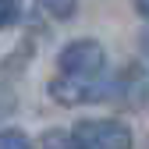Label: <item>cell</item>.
<instances>
[{
	"label": "cell",
	"instance_id": "6da1fadb",
	"mask_svg": "<svg viewBox=\"0 0 149 149\" xmlns=\"http://www.w3.org/2000/svg\"><path fill=\"white\" fill-rule=\"evenodd\" d=\"M50 100L61 107H85V103H110L114 92V74H100V78H78V74H57L50 85Z\"/></svg>",
	"mask_w": 149,
	"mask_h": 149
},
{
	"label": "cell",
	"instance_id": "7a4b0ae2",
	"mask_svg": "<svg viewBox=\"0 0 149 149\" xmlns=\"http://www.w3.org/2000/svg\"><path fill=\"white\" fill-rule=\"evenodd\" d=\"M78 149H132V128L117 117H82L71 128Z\"/></svg>",
	"mask_w": 149,
	"mask_h": 149
},
{
	"label": "cell",
	"instance_id": "3957f363",
	"mask_svg": "<svg viewBox=\"0 0 149 149\" xmlns=\"http://www.w3.org/2000/svg\"><path fill=\"white\" fill-rule=\"evenodd\" d=\"M57 71L61 74H78V78H100L107 74V50L100 39H71L57 53Z\"/></svg>",
	"mask_w": 149,
	"mask_h": 149
},
{
	"label": "cell",
	"instance_id": "277c9868",
	"mask_svg": "<svg viewBox=\"0 0 149 149\" xmlns=\"http://www.w3.org/2000/svg\"><path fill=\"white\" fill-rule=\"evenodd\" d=\"M149 100V78L146 71L139 68H124L121 74H114V92H110V103H121V107H146Z\"/></svg>",
	"mask_w": 149,
	"mask_h": 149
},
{
	"label": "cell",
	"instance_id": "5b68a950",
	"mask_svg": "<svg viewBox=\"0 0 149 149\" xmlns=\"http://www.w3.org/2000/svg\"><path fill=\"white\" fill-rule=\"evenodd\" d=\"M39 7L57 22H71L74 11H78V0H39Z\"/></svg>",
	"mask_w": 149,
	"mask_h": 149
},
{
	"label": "cell",
	"instance_id": "8992f818",
	"mask_svg": "<svg viewBox=\"0 0 149 149\" xmlns=\"http://www.w3.org/2000/svg\"><path fill=\"white\" fill-rule=\"evenodd\" d=\"M0 149H32V142H29L25 132H18V128H4V132H0Z\"/></svg>",
	"mask_w": 149,
	"mask_h": 149
},
{
	"label": "cell",
	"instance_id": "52a82bcc",
	"mask_svg": "<svg viewBox=\"0 0 149 149\" xmlns=\"http://www.w3.org/2000/svg\"><path fill=\"white\" fill-rule=\"evenodd\" d=\"M22 18V0H0V32Z\"/></svg>",
	"mask_w": 149,
	"mask_h": 149
},
{
	"label": "cell",
	"instance_id": "ba28073f",
	"mask_svg": "<svg viewBox=\"0 0 149 149\" xmlns=\"http://www.w3.org/2000/svg\"><path fill=\"white\" fill-rule=\"evenodd\" d=\"M135 11H139V18L149 25V0H135Z\"/></svg>",
	"mask_w": 149,
	"mask_h": 149
}]
</instances>
